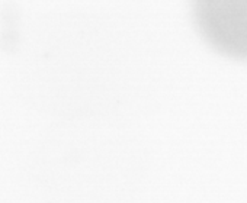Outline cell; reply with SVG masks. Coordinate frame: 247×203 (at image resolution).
<instances>
[{
    "label": "cell",
    "instance_id": "1",
    "mask_svg": "<svg viewBox=\"0 0 247 203\" xmlns=\"http://www.w3.org/2000/svg\"><path fill=\"white\" fill-rule=\"evenodd\" d=\"M202 38L218 52L247 60V0H208L192 6Z\"/></svg>",
    "mask_w": 247,
    "mask_h": 203
}]
</instances>
